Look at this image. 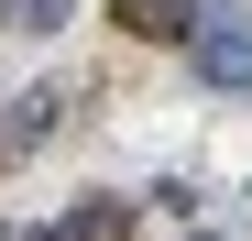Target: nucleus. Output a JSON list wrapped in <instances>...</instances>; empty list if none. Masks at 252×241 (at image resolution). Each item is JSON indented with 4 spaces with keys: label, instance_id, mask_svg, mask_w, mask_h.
Here are the masks:
<instances>
[{
    "label": "nucleus",
    "instance_id": "obj_6",
    "mask_svg": "<svg viewBox=\"0 0 252 241\" xmlns=\"http://www.w3.org/2000/svg\"><path fill=\"white\" fill-rule=\"evenodd\" d=\"M0 241H11V230H0Z\"/></svg>",
    "mask_w": 252,
    "mask_h": 241
},
{
    "label": "nucleus",
    "instance_id": "obj_2",
    "mask_svg": "<svg viewBox=\"0 0 252 241\" xmlns=\"http://www.w3.org/2000/svg\"><path fill=\"white\" fill-rule=\"evenodd\" d=\"M121 33H143V44H187L197 33V0H110Z\"/></svg>",
    "mask_w": 252,
    "mask_h": 241
},
{
    "label": "nucleus",
    "instance_id": "obj_1",
    "mask_svg": "<svg viewBox=\"0 0 252 241\" xmlns=\"http://www.w3.org/2000/svg\"><path fill=\"white\" fill-rule=\"evenodd\" d=\"M197 77L208 88H252V22H230V11H197Z\"/></svg>",
    "mask_w": 252,
    "mask_h": 241
},
{
    "label": "nucleus",
    "instance_id": "obj_3",
    "mask_svg": "<svg viewBox=\"0 0 252 241\" xmlns=\"http://www.w3.org/2000/svg\"><path fill=\"white\" fill-rule=\"evenodd\" d=\"M55 120H66V88H22V99H11V120H0V153H33Z\"/></svg>",
    "mask_w": 252,
    "mask_h": 241
},
{
    "label": "nucleus",
    "instance_id": "obj_5",
    "mask_svg": "<svg viewBox=\"0 0 252 241\" xmlns=\"http://www.w3.org/2000/svg\"><path fill=\"white\" fill-rule=\"evenodd\" d=\"M66 11H77V0H0L11 33H66Z\"/></svg>",
    "mask_w": 252,
    "mask_h": 241
},
{
    "label": "nucleus",
    "instance_id": "obj_4",
    "mask_svg": "<svg viewBox=\"0 0 252 241\" xmlns=\"http://www.w3.org/2000/svg\"><path fill=\"white\" fill-rule=\"evenodd\" d=\"M121 230H132V209H121V197H88V209H66L44 241H121Z\"/></svg>",
    "mask_w": 252,
    "mask_h": 241
}]
</instances>
